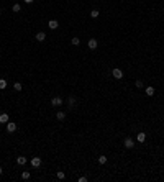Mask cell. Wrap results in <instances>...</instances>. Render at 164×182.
<instances>
[{"mask_svg": "<svg viewBox=\"0 0 164 182\" xmlns=\"http://www.w3.org/2000/svg\"><path fill=\"white\" fill-rule=\"evenodd\" d=\"M123 144H125V148H126V149H133L135 148V139L133 138H125Z\"/></svg>", "mask_w": 164, "mask_h": 182, "instance_id": "cell-1", "label": "cell"}, {"mask_svg": "<svg viewBox=\"0 0 164 182\" xmlns=\"http://www.w3.org/2000/svg\"><path fill=\"white\" fill-rule=\"evenodd\" d=\"M87 46H89V49H97V46H99V41H97L95 38H90V40L87 41Z\"/></svg>", "mask_w": 164, "mask_h": 182, "instance_id": "cell-2", "label": "cell"}, {"mask_svg": "<svg viewBox=\"0 0 164 182\" xmlns=\"http://www.w3.org/2000/svg\"><path fill=\"white\" fill-rule=\"evenodd\" d=\"M51 105H53V107H61V105H62V99L59 95L53 97V99H51Z\"/></svg>", "mask_w": 164, "mask_h": 182, "instance_id": "cell-3", "label": "cell"}, {"mask_svg": "<svg viewBox=\"0 0 164 182\" xmlns=\"http://www.w3.org/2000/svg\"><path fill=\"white\" fill-rule=\"evenodd\" d=\"M112 76H113L115 79H121L123 77V71H121L120 67H115L113 71H112Z\"/></svg>", "mask_w": 164, "mask_h": 182, "instance_id": "cell-4", "label": "cell"}, {"mask_svg": "<svg viewBox=\"0 0 164 182\" xmlns=\"http://www.w3.org/2000/svg\"><path fill=\"white\" fill-rule=\"evenodd\" d=\"M16 131V123L15 121H8L7 123V133H15Z\"/></svg>", "mask_w": 164, "mask_h": 182, "instance_id": "cell-5", "label": "cell"}, {"mask_svg": "<svg viewBox=\"0 0 164 182\" xmlns=\"http://www.w3.org/2000/svg\"><path fill=\"white\" fill-rule=\"evenodd\" d=\"M8 121H10V117H8V113H5V112H3V113H0V123H8Z\"/></svg>", "mask_w": 164, "mask_h": 182, "instance_id": "cell-6", "label": "cell"}, {"mask_svg": "<svg viewBox=\"0 0 164 182\" xmlns=\"http://www.w3.org/2000/svg\"><path fill=\"white\" fill-rule=\"evenodd\" d=\"M30 164H31L33 167H40V166H41V157H31Z\"/></svg>", "mask_w": 164, "mask_h": 182, "instance_id": "cell-7", "label": "cell"}, {"mask_svg": "<svg viewBox=\"0 0 164 182\" xmlns=\"http://www.w3.org/2000/svg\"><path fill=\"white\" fill-rule=\"evenodd\" d=\"M36 41H40V43H43L44 40H46V33H44V31H40V33H36Z\"/></svg>", "mask_w": 164, "mask_h": 182, "instance_id": "cell-8", "label": "cell"}, {"mask_svg": "<svg viewBox=\"0 0 164 182\" xmlns=\"http://www.w3.org/2000/svg\"><path fill=\"white\" fill-rule=\"evenodd\" d=\"M26 162H28V159H26L25 156H18V157H16V164H18V166H25Z\"/></svg>", "mask_w": 164, "mask_h": 182, "instance_id": "cell-9", "label": "cell"}, {"mask_svg": "<svg viewBox=\"0 0 164 182\" xmlns=\"http://www.w3.org/2000/svg\"><path fill=\"white\" fill-rule=\"evenodd\" d=\"M136 141H138V143H144V141H146V133H143V131H141V133H138Z\"/></svg>", "mask_w": 164, "mask_h": 182, "instance_id": "cell-10", "label": "cell"}, {"mask_svg": "<svg viewBox=\"0 0 164 182\" xmlns=\"http://www.w3.org/2000/svg\"><path fill=\"white\" fill-rule=\"evenodd\" d=\"M48 26L51 28V30H56V28L59 26V23H58V20H49V23H48Z\"/></svg>", "mask_w": 164, "mask_h": 182, "instance_id": "cell-11", "label": "cell"}, {"mask_svg": "<svg viewBox=\"0 0 164 182\" xmlns=\"http://www.w3.org/2000/svg\"><path fill=\"white\" fill-rule=\"evenodd\" d=\"M56 120H58V121L66 120V113H64V112H58V113H56Z\"/></svg>", "mask_w": 164, "mask_h": 182, "instance_id": "cell-12", "label": "cell"}, {"mask_svg": "<svg viewBox=\"0 0 164 182\" xmlns=\"http://www.w3.org/2000/svg\"><path fill=\"white\" fill-rule=\"evenodd\" d=\"M144 92H146V95H148V97H153V95H154V87H146Z\"/></svg>", "mask_w": 164, "mask_h": 182, "instance_id": "cell-13", "label": "cell"}, {"mask_svg": "<svg viewBox=\"0 0 164 182\" xmlns=\"http://www.w3.org/2000/svg\"><path fill=\"white\" fill-rule=\"evenodd\" d=\"M67 105H69V108H72V107H74V105H76V99H74V97H69V99H67Z\"/></svg>", "mask_w": 164, "mask_h": 182, "instance_id": "cell-14", "label": "cell"}, {"mask_svg": "<svg viewBox=\"0 0 164 182\" xmlns=\"http://www.w3.org/2000/svg\"><path fill=\"white\" fill-rule=\"evenodd\" d=\"M13 89H15V90H16V92H22V89H23V85H22V84H20V82H15V84H13Z\"/></svg>", "mask_w": 164, "mask_h": 182, "instance_id": "cell-15", "label": "cell"}, {"mask_svg": "<svg viewBox=\"0 0 164 182\" xmlns=\"http://www.w3.org/2000/svg\"><path fill=\"white\" fill-rule=\"evenodd\" d=\"M30 177H31V174L28 172V171H23V172H22V179H25V180H28V179H30Z\"/></svg>", "mask_w": 164, "mask_h": 182, "instance_id": "cell-16", "label": "cell"}, {"mask_svg": "<svg viewBox=\"0 0 164 182\" xmlns=\"http://www.w3.org/2000/svg\"><path fill=\"white\" fill-rule=\"evenodd\" d=\"M7 85H8V84H7V80H5V79H0V89L5 90V89H7Z\"/></svg>", "mask_w": 164, "mask_h": 182, "instance_id": "cell-17", "label": "cell"}, {"mask_svg": "<svg viewBox=\"0 0 164 182\" xmlns=\"http://www.w3.org/2000/svg\"><path fill=\"white\" fill-rule=\"evenodd\" d=\"M56 177H58L59 180H62V179H64V177H66V174L62 172V171H58V172H56Z\"/></svg>", "mask_w": 164, "mask_h": 182, "instance_id": "cell-18", "label": "cell"}, {"mask_svg": "<svg viewBox=\"0 0 164 182\" xmlns=\"http://www.w3.org/2000/svg\"><path fill=\"white\" fill-rule=\"evenodd\" d=\"M12 10H13L15 13H16V12H20V10H22V5H20V3H15V5L12 7Z\"/></svg>", "mask_w": 164, "mask_h": 182, "instance_id": "cell-19", "label": "cell"}, {"mask_svg": "<svg viewBox=\"0 0 164 182\" xmlns=\"http://www.w3.org/2000/svg\"><path fill=\"white\" fill-rule=\"evenodd\" d=\"M99 15H100V12H99V10H92V12H90V16H92V18H97Z\"/></svg>", "mask_w": 164, "mask_h": 182, "instance_id": "cell-20", "label": "cell"}, {"mask_svg": "<svg viewBox=\"0 0 164 182\" xmlns=\"http://www.w3.org/2000/svg\"><path fill=\"white\" fill-rule=\"evenodd\" d=\"M71 43H72V44H74V46H77V44H79V43H81V40H79V38H77V36H74V38H72V40H71Z\"/></svg>", "mask_w": 164, "mask_h": 182, "instance_id": "cell-21", "label": "cell"}, {"mask_svg": "<svg viewBox=\"0 0 164 182\" xmlns=\"http://www.w3.org/2000/svg\"><path fill=\"white\" fill-rule=\"evenodd\" d=\"M99 162L100 164H105L107 162V156H99Z\"/></svg>", "mask_w": 164, "mask_h": 182, "instance_id": "cell-22", "label": "cell"}, {"mask_svg": "<svg viewBox=\"0 0 164 182\" xmlns=\"http://www.w3.org/2000/svg\"><path fill=\"white\" fill-rule=\"evenodd\" d=\"M135 85H136V87H138V89H141V87H143V82H141V80H139V79H138V80H136V82H135Z\"/></svg>", "mask_w": 164, "mask_h": 182, "instance_id": "cell-23", "label": "cell"}, {"mask_svg": "<svg viewBox=\"0 0 164 182\" xmlns=\"http://www.w3.org/2000/svg\"><path fill=\"white\" fill-rule=\"evenodd\" d=\"M79 182H87V177L85 176H81V177H79Z\"/></svg>", "mask_w": 164, "mask_h": 182, "instance_id": "cell-24", "label": "cell"}, {"mask_svg": "<svg viewBox=\"0 0 164 182\" xmlns=\"http://www.w3.org/2000/svg\"><path fill=\"white\" fill-rule=\"evenodd\" d=\"M25 2H26V3H33L34 0H25Z\"/></svg>", "mask_w": 164, "mask_h": 182, "instance_id": "cell-25", "label": "cell"}, {"mask_svg": "<svg viewBox=\"0 0 164 182\" xmlns=\"http://www.w3.org/2000/svg\"><path fill=\"white\" fill-rule=\"evenodd\" d=\"M2 174H3V169H2V166H0V176H2Z\"/></svg>", "mask_w": 164, "mask_h": 182, "instance_id": "cell-26", "label": "cell"}, {"mask_svg": "<svg viewBox=\"0 0 164 182\" xmlns=\"http://www.w3.org/2000/svg\"><path fill=\"white\" fill-rule=\"evenodd\" d=\"M0 15H2V10H0Z\"/></svg>", "mask_w": 164, "mask_h": 182, "instance_id": "cell-27", "label": "cell"}, {"mask_svg": "<svg viewBox=\"0 0 164 182\" xmlns=\"http://www.w3.org/2000/svg\"><path fill=\"white\" fill-rule=\"evenodd\" d=\"M162 151H164V148H162Z\"/></svg>", "mask_w": 164, "mask_h": 182, "instance_id": "cell-28", "label": "cell"}]
</instances>
